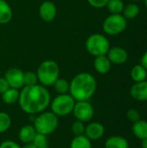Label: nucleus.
<instances>
[{
	"label": "nucleus",
	"mask_w": 147,
	"mask_h": 148,
	"mask_svg": "<svg viewBox=\"0 0 147 148\" xmlns=\"http://www.w3.org/2000/svg\"><path fill=\"white\" fill-rule=\"evenodd\" d=\"M50 101L49 91L41 84L24 86L20 91L18 99L21 109L29 115L42 113L49 106Z\"/></svg>",
	"instance_id": "1"
},
{
	"label": "nucleus",
	"mask_w": 147,
	"mask_h": 148,
	"mask_svg": "<svg viewBox=\"0 0 147 148\" xmlns=\"http://www.w3.org/2000/svg\"><path fill=\"white\" fill-rule=\"evenodd\" d=\"M96 88V79L88 72L75 75L69 82V94L75 101H88L95 94Z\"/></svg>",
	"instance_id": "2"
},
{
	"label": "nucleus",
	"mask_w": 147,
	"mask_h": 148,
	"mask_svg": "<svg viewBox=\"0 0 147 148\" xmlns=\"http://www.w3.org/2000/svg\"><path fill=\"white\" fill-rule=\"evenodd\" d=\"M36 73L41 85L47 88L53 86L59 78L60 69L56 62L53 60H45L40 63Z\"/></svg>",
	"instance_id": "3"
},
{
	"label": "nucleus",
	"mask_w": 147,
	"mask_h": 148,
	"mask_svg": "<svg viewBox=\"0 0 147 148\" xmlns=\"http://www.w3.org/2000/svg\"><path fill=\"white\" fill-rule=\"evenodd\" d=\"M59 124L58 117L52 112L39 114L33 121V127L36 133L49 135L54 133Z\"/></svg>",
	"instance_id": "4"
},
{
	"label": "nucleus",
	"mask_w": 147,
	"mask_h": 148,
	"mask_svg": "<svg viewBox=\"0 0 147 148\" xmlns=\"http://www.w3.org/2000/svg\"><path fill=\"white\" fill-rule=\"evenodd\" d=\"M87 51L93 56H105L110 49V42L107 37L100 33L90 35L85 42Z\"/></svg>",
	"instance_id": "5"
},
{
	"label": "nucleus",
	"mask_w": 147,
	"mask_h": 148,
	"mask_svg": "<svg viewBox=\"0 0 147 148\" xmlns=\"http://www.w3.org/2000/svg\"><path fill=\"white\" fill-rule=\"evenodd\" d=\"M75 101H76L71 96L70 94L58 95L53 101H50L51 112L57 117L67 116L72 113Z\"/></svg>",
	"instance_id": "6"
},
{
	"label": "nucleus",
	"mask_w": 147,
	"mask_h": 148,
	"mask_svg": "<svg viewBox=\"0 0 147 148\" xmlns=\"http://www.w3.org/2000/svg\"><path fill=\"white\" fill-rule=\"evenodd\" d=\"M127 20L122 14H111L107 16L102 23L103 31L108 36H117L125 31Z\"/></svg>",
	"instance_id": "7"
},
{
	"label": "nucleus",
	"mask_w": 147,
	"mask_h": 148,
	"mask_svg": "<svg viewBox=\"0 0 147 148\" xmlns=\"http://www.w3.org/2000/svg\"><path fill=\"white\" fill-rule=\"evenodd\" d=\"M72 113L77 121L85 123L93 119L94 109L88 101H76Z\"/></svg>",
	"instance_id": "8"
},
{
	"label": "nucleus",
	"mask_w": 147,
	"mask_h": 148,
	"mask_svg": "<svg viewBox=\"0 0 147 148\" xmlns=\"http://www.w3.org/2000/svg\"><path fill=\"white\" fill-rule=\"evenodd\" d=\"M23 75H24V72L22 71L20 69L10 68L5 72L3 77L8 82L10 88H16V89L19 90L24 87Z\"/></svg>",
	"instance_id": "9"
},
{
	"label": "nucleus",
	"mask_w": 147,
	"mask_h": 148,
	"mask_svg": "<svg viewBox=\"0 0 147 148\" xmlns=\"http://www.w3.org/2000/svg\"><path fill=\"white\" fill-rule=\"evenodd\" d=\"M57 15V8L55 3L47 0L42 2L39 7V16L41 19L46 23L52 22Z\"/></svg>",
	"instance_id": "10"
},
{
	"label": "nucleus",
	"mask_w": 147,
	"mask_h": 148,
	"mask_svg": "<svg viewBox=\"0 0 147 148\" xmlns=\"http://www.w3.org/2000/svg\"><path fill=\"white\" fill-rule=\"evenodd\" d=\"M107 56L108 57L112 64L121 65V64H124L127 61L128 53L122 47L113 46V47H110L107 54Z\"/></svg>",
	"instance_id": "11"
},
{
	"label": "nucleus",
	"mask_w": 147,
	"mask_h": 148,
	"mask_svg": "<svg viewBox=\"0 0 147 148\" xmlns=\"http://www.w3.org/2000/svg\"><path fill=\"white\" fill-rule=\"evenodd\" d=\"M105 127L100 122H91L85 127V136L90 140H97L103 137Z\"/></svg>",
	"instance_id": "12"
},
{
	"label": "nucleus",
	"mask_w": 147,
	"mask_h": 148,
	"mask_svg": "<svg viewBox=\"0 0 147 148\" xmlns=\"http://www.w3.org/2000/svg\"><path fill=\"white\" fill-rule=\"evenodd\" d=\"M130 95L138 101H147V81L135 82L130 89Z\"/></svg>",
	"instance_id": "13"
},
{
	"label": "nucleus",
	"mask_w": 147,
	"mask_h": 148,
	"mask_svg": "<svg viewBox=\"0 0 147 148\" xmlns=\"http://www.w3.org/2000/svg\"><path fill=\"white\" fill-rule=\"evenodd\" d=\"M112 67V63L109 61L107 55L105 56H99L94 57V68L95 71L101 75L107 74Z\"/></svg>",
	"instance_id": "14"
},
{
	"label": "nucleus",
	"mask_w": 147,
	"mask_h": 148,
	"mask_svg": "<svg viewBox=\"0 0 147 148\" xmlns=\"http://www.w3.org/2000/svg\"><path fill=\"white\" fill-rule=\"evenodd\" d=\"M36 132L33 126L31 125H25L23 126L18 133V138L21 142L23 144L31 143Z\"/></svg>",
	"instance_id": "15"
},
{
	"label": "nucleus",
	"mask_w": 147,
	"mask_h": 148,
	"mask_svg": "<svg viewBox=\"0 0 147 148\" xmlns=\"http://www.w3.org/2000/svg\"><path fill=\"white\" fill-rule=\"evenodd\" d=\"M132 131L137 139L140 140L147 139V121L140 119L139 121L133 123Z\"/></svg>",
	"instance_id": "16"
},
{
	"label": "nucleus",
	"mask_w": 147,
	"mask_h": 148,
	"mask_svg": "<svg viewBox=\"0 0 147 148\" xmlns=\"http://www.w3.org/2000/svg\"><path fill=\"white\" fill-rule=\"evenodd\" d=\"M13 16L10 5L5 0H0V24L9 23Z\"/></svg>",
	"instance_id": "17"
},
{
	"label": "nucleus",
	"mask_w": 147,
	"mask_h": 148,
	"mask_svg": "<svg viewBox=\"0 0 147 148\" xmlns=\"http://www.w3.org/2000/svg\"><path fill=\"white\" fill-rule=\"evenodd\" d=\"M105 148H129V143L126 138L120 135H113L106 140Z\"/></svg>",
	"instance_id": "18"
},
{
	"label": "nucleus",
	"mask_w": 147,
	"mask_h": 148,
	"mask_svg": "<svg viewBox=\"0 0 147 148\" xmlns=\"http://www.w3.org/2000/svg\"><path fill=\"white\" fill-rule=\"evenodd\" d=\"M131 78L134 82H139L146 80L147 77V70L141 65L137 64L133 67L131 69Z\"/></svg>",
	"instance_id": "19"
},
{
	"label": "nucleus",
	"mask_w": 147,
	"mask_h": 148,
	"mask_svg": "<svg viewBox=\"0 0 147 148\" xmlns=\"http://www.w3.org/2000/svg\"><path fill=\"white\" fill-rule=\"evenodd\" d=\"M19 94L20 91L16 88H10L8 90H6L3 94H2V99L3 101L8 105L15 104L16 102H18L19 99Z\"/></svg>",
	"instance_id": "20"
},
{
	"label": "nucleus",
	"mask_w": 147,
	"mask_h": 148,
	"mask_svg": "<svg viewBox=\"0 0 147 148\" xmlns=\"http://www.w3.org/2000/svg\"><path fill=\"white\" fill-rule=\"evenodd\" d=\"M139 7L136 3H130L126 5H125L122 15L124 16V17L127 20V19H134L136 18L139 14Z\"/></svg>",
	"instance_id": "21"
},
{
	"label": "nucleus",
	"mask_w": 147,
	"mask_h": 148,
	"mask_svg": "<svg viewBox=\"0 0 147 148\" xmlns=\"http://www.w3.org/2000/svg\"><path fill=\"white\" fill-rule=\"evenodd\" d=\"M70 148H92V143L84 134L75 136L70 143Z\"/></svg>",
	"instance_id": "22"
},
{
	"label": "nucleus",
	"mask_w": 147,
	"mask_h": 148,
	"mask_svg": "<svg viewBox=\"0 0 147 148\" xmlns=\"http://www.w3.org/2000/svg\"><path fill=\"white\" fill-rule=\"evenodd\" d=\"M106 7L111 14H122L125 3L122 0H108Z\"/></svg>",
	"instance_id": "23"
},
{
	"label": "nucleus",
	"mask_w": 147,
	"mask_h": 148,
	"mask_svg": "<svg viewBox=\"0 0 147 148\" xmlns=\"http://www.w3.org/2000/svg\"><path fill=\"white\" fill-rule=\"evenodd\" d=\"M53 87L58 95L68 94L69 92V82L63 78H58L53 84Z\"/></svg>",
	"instance_id": "24"
},
{
	"label": "nucleus",
	"mask_w": 147,
	"mask_h": 148,
	"mask_svg": "<svg viewBox=\"0 0 147 148\" xmlns=\"http://www.w3.org/2000/svg\"><path fill=\"white\" fill-rule=\"evenodd\" d=\"M36 148H49V140L47 135L36 133L32 142Z\"/></svg>",
	"instance_id": "25"
},
{
	"label": "nucleus",
	"mask_w": 147,
	"mask_h": 148,
	"mask_svg": "<svg viewBox=\"0 0 147 148\" xmlns=\"http://www.w3.org/2000/svg\"><path fill=\"white\" fill-rule=\"evenodd\" d=\"M11 125V118L5 112H0V134L6 132Z\"/></svg>",
	"instance_id": "26"
},
{
	"label": "nucleus",
	"mask_w": 147,
	"mask_h": 148,
	"mask_svg": "<svg viewBox=\"0 0 147 148\" xmlns=\"http://www.w3.org/2000/svg\"><path fill=\"white\" fill-rule=\"evenodd\" d=\"M23 82L24 86H33L38 84V78L37 75L34 71H27L24 72L23 75Z\"/></svg>",
	"instance_id": "27"
},
{
	"label": "nucleus",
	"mask_w": 147,
	"mask_h": 148,
	"mask_svg": "<svg viewBox=\"0 0 147 148\" xmlns=\"http://www.w3.org/2000/svg\"><path fill=\"white\" fill-rule=\"evenodd\" d=\"M85 127H86V126L84 125V122L76 120L75 121L73 122V124L71 126V130H72V133L75 136H79V135L84 134Z\"/></svg>",
	"instance_id": "28"
},
{
	"label": "nucleus",
	"mask_w": 147,
	"mask_h": 148,
	"mask_svg": "<svg viewBox=\"0 0 147 148\" xmlns=\"http://www.w3.org/2000/svg\"><path fill=\"white\" fill-rule=\"evenodd\" d=\"M126 118L129 121L134 123L140 120V113L135 108H131L126 113Z\"/></svg>",
	"instance_id": "29"
},
{
	"label": "nucleus",
	"mask_w": 147,
	"mask_h": 148,
	"mask_svg": "<svg viewBox=\"0 0 147 148\" xmlns=\"http://www.w3.org/2000/svg\"><path fill=\"white\" fill-rule=\"evenodd\" d=\"M108 0H88V3L95 9H102L106 7Z\"/></svg>",
	"instance_id": "30"
},
{
	"label": "nucleus",
	"mask_w": 147,
	"mask_h": 148,
	"mask_svg": "<svg viewBox=\"0 0 147 148\" xmlns=\"http://www.w3.org/2000/svg\"><path fill=\"white\" fill-rule=\"evenodd\" d=\"M0 148H22L17 143L13 140H4L0 144Z\"/></svg>",
	"instance_id": "31"
},
{
	"label": "nucleus",
	"mask_w": 147,
	"mask_h": 148,
	"mask_svg": "<svg viewBox=\"0 0 147 148\" xmlns=\"http://www.w3.org/2000/svg\"><path fill=\"white\" fill-rule=\"evenodd\" d=\"M10 88V85L4 77L0 76V95L3 94L6 90Z\"/></svg>",
	"instance_id": "32"
},
{
	"label": "nucleus",
	"mask_w": 147,
	"mask_h": 148,
	"mask_svg": "<svg viewBox=\"0 0 147 148\" xmlns=\"http://www.w3.org/2000/svg\"><path fill=\"white\" fill-rule=\"evenodd\" d=\"M140 64L147 70V51H146L143 54V56L141 57V60H140Z\"/></svg>",
	"instance_id": "33"
},
{
	"label": "nucleus",
	"mask_w": 147,
	"mask_h": 148,
	"mask_svg": "<svg viewBox=\"0 0 147 148\" xmlns=\"http://www.w3.org/2000/svg\"><path fill=\"white\" fill-rule=\"evenodd\" d=\"M22 148H36V146L33 144V143H27V144H24V146Z\"/></svg>",
	"instance_id": "34"
},
{
	"label": "nucleus",
	"mask_w": 147,
	"mask_h": 148,
	"mask_svg": "<svg viewBox=\"0 0 147 148\" xmlns=\"http://www.w3.org/2000/svg\"><path fill=\"white\" fill-rule=\"evenodd\" d=\"M141 147L142 148H147V139H144L141 140Z\"/></svg>",
	"instance_id": "35"
},
{
	"label": "nucleus",
	"mask_w": 147,
	"mask_h": 148,
	"mask_svg": "<svg viewBox=\"0 0 147 148\" xmlns=\"http://www.w3.org/2000/svg\"><path fill=\"white\" fill-rule=\"evenodd\" d=\"M132 2H133V3H138V2H139V1H141V0H131Z\"/></svg>",
	"instance_id": "36"
},
{
	"label": "nucleus",
	"mask_w": 147,
	"mask_h": 148,
	"mask_svg": "<svg viewBox=\"0 0 147 148\" xmlns=\"http://www.w3.org/2000/svg\"><path fill=\"white\" fill-rule=\"evenodd\" d=\"M144 3H145V6H146V8L147 9V0H144Z\"/></svg>",
	"instance_id": "37"
},
{
	"label": "nucleus",
	"mask_w": 147,
	"mask_h": 148,
	"mask_svg": "<svg viewBox=\"0 0 147 148\" xmlns=\"http://www.w3.org/2000/svg\"><path fill=\"white\" fill-rule=\"evenodd\" d=\"M0 76H1V71H0Z\"/></svg>",
	"instance_id": "38"
},
{
	"label": "nucleus",
	"mask_w": 147,
	"mask_h": 148,
	"mask_svg": "<svg viewBox=\"0 0 147 148\" xmlns=\"http://www.w3.org/2000/svg\"><path fill=\"white\" fill-rule=\"evenodd\" d=\"M129 148H130V147H129Z\"/></svg>",
	"instance_id": "39"
}]
</instances>
